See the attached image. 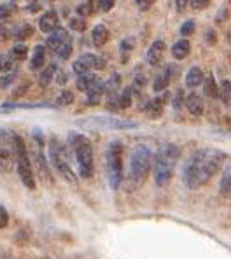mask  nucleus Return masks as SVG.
<instances>
[{
    "label": "nucleus",
    "instance_id": "f257e3e1",
    "mask_svg": "<svg viewBox=\"0 0 231 259\" xmlns=\"http://www.w3.org/2000/svg\"><path fill=\"white\" fill-rule=\"evenodd\" d=\"M226 159H228V156L221 149L205 147V149L195 151L186 161L182 172L184 186L188 189H198L205 186L224 166Z\"/></svg>",
    "mask_w": 231,
    "mask_h": 259
},
{
    "label": "nucleus",
    "instance_id": "f03ea898",
    "mask_svg": "<svg viewBox=\"0 0 231 259\" xmlns=\"http://www.w3.org/2000/svg\"><path fill=\"white\" fill-rule=\"evenodd\" d=\"M179 158H180V149L175 144H163L160 149H158L156 156H154V163H153L154 182H156L158 186L168 184L170 179L173 177V172H175Z\"/></svg>",
    "mask_w": 231,
    "mask_h": 259
},
{
    "label": "nucleus",
    "instance_id": "7ed1b4c3",
    "mask_svg": "<svg viewBox=\"0 0 231 259\" xmlns=\"http://www.w3.org/2000/svg\"><path fill=\"white\" fill-rule=\"evenodd\" d=\"M153 166V152L147 146H137L131 151L130 166H128V188L130 191L138 189L146 182Z\"/></svg>",
    "mask_w": 231,
    "mask_h": 259
},
{
    "label": "nucleus",
    "instance_id": "20e7f679",
    "mask_svg": "<svg viewBox=\"0 0 231 259\" xmlns=\"http://www.w3.org/2000/svg\"><path fill=\"white\" fill-rule=\"evenodd\" d=\"M69 146L77 161L79 175L82 179H91L95 172V159H93V146L84 135L72 132L69 133Z\"/></svg>",
    "mask_w": 231,
    "mask_h": 259
},
{
    "label": "nucleus",
    "instance_id": "39448f33",
    "mask_svg": "<svg viewBox=\"0 0 231 259\" xmlns=\"http://www.w3.org/2000/svg\"><path fill=\"white\" fill-rule=\"evenodd\" d=\"M13 142H14V161H16L18 175H20L25 188L33 191L37 188V181H35V174H33L32 159H30L28 149L25 146V140L20 135L13 133Z\"/></svg>",
    "mask_w": 231,
    "mask_h": 259
},
{
    "label": "nucleus",
    "instance_id": "423d86ee",
    "mask_svg": "<svg viewBox=\"0 0 231 259\" xmlns=\"http://www.w3.org/2000/svg\"><path fill=\"white\" fill-rule=\"evenodd\" d=\"M49 159H51V165L55 166L56 172L62 175L67 182H70V184L77 182V175L74 174V168L70 166L65 144L56 139V137H53L49 140Z\"/></svg>",
    "mask_w": 231,
    "mask_h": 259
},
{
    "label": "nucleus",
    "instance_id": "0eeeda50",
    "mask_svg": "<svg viewBox=\"0 0 231 259\" xmlns=\"http://www.w3.org/2000/svg\"><path fill=\"white\" fill-rule=\"evenodd\" d=\"M105 165H107L109 186L116 191L123 184V146H121V142H112L107 147Z\"/></svg>",
    "mask_w": 231,
    "mask_h": 259
},
{
    "label": "nucleus",
    "instance_id": "6e6552de",
    "mask_svg": "<svg viewBox=\"0 0 231 259\" xmlns=\"http://www.w3.org/2000/svg\"><path fill=\"white\" fill-rule=\"evenodd\" d=\"M48 48L51 49L53 53L60 56L62 60L70 58L72 55V37L69 35L65 28L58 26L51 32V35L48 37Z\"/></svg>",
    "mask_w": 231,
    "mask_h": 259
},
{
    "label": "nucleus",
    "instance_id": "1a4fd4ad",
    "mask_svg": "<svg viewBox=\"0 0 231 259\" xmlns=\"http://www.w3.org/2000/svg\"><path fill=\"white\" fill-rule=\"evenodd\" d=\"M33 140H35V146H33V161H35V168L39 172V177L42 179L46 184H53V175H51V170L48 166V161H46V156H44V142H42V135L40 132L33 130Z\"/></svg>",
    "mask_w": 231,
    "mask_h": 259
},
{
    "label": "nucleus",
    "instance_id": "9d476101",
    "mask_svg": "<svg viewBox=\"0 0 231 259\" xmlns=\"http://www.w3.org/2000/svg\"><path fill=\"white\" fill-rule=\"evenodd\" d=\"M104 67H105V60L100 58V56L89 55V53L79 56L74 62V65H72V68H74V72L77 75L88 74V72H91V70H102Z\"/></svg>",
    "mask_w": 231,
    "mask_h": 259
},
{
    "label": "nucleus",
    "instance_id": "9b49d317",
    "mask_svg": "<svg viewBox=\"0 0 231 259\" xmlns=\"http://www.w3.org/2000/svg\"><path fill=\"white\" fill-rule=\"evenodd\" d=\"M177 75H179V67H175V65H168V67H165L160 74L156 75V79H154L153 82V90L156 91V93H161V91H165L168 84L172 81H175Z\"/></svg>",
    "mask_w": 231,
    "mask_h": 259
},
{
    "label": "nucleus",
    "instance_id": "f8f14e48",
    "mask_svg": "<svg viewBox=\"0 0 231 259\" xmlns=\"http://www.w3.org/2000/svg\"><path fill=\"white\" fill-rule=\"evenodd\" d=\"M14 158V142H13V133L0 126V161L7 163Z\"/></svg>",
    "mask_w": 231,
    "mask_h": 259
},
{
    "label": "nucleus",
    "instance_id": "ddd939ff",
    "mask_svg": "<svg viewBox=\"0 0 231 259\" xmlns=\"http://www.w3.org/2000/svg\"><path fill=\"white\" fill-rule=\"evenodd\" d=\"M165 51H166V44L163 42V40H154V42L151 44V48L147 49V63H149L151 67L161 65Z\"/></svg>",
    "mask_w": 231,
    "mask_h": 259
},
{
    "label": "nucleus",
    "instance_id": "4468645a",
    "mask_svg": "<svg viewBox=\"0 0 231 259\" xmlns=\"http://www.w3.org/2000/svg\"><path fill=\"white\" fill-rule=\"evenodd\" d=\"M184 105L193 116H202L205 104H203V98L198 93H189L188 97H184Z\"/></svg>",
    "mask_w": 231,
    "mask_h": 259
},
{
    "label": "nucleus",
    "instance_id": "2eb2a0df",
    "mask_svg": "<svg viewBox=\"0 0 231 259\" xmlns=\"http://www.w3.org/2000/svg\"><path fill=\"white\" fill-rule=\"evenodd\" d=\"M39 26H40V30L46 33H51L55 28H58V14H56V11H48V13H44L39 20Z\"/></svg>",
    "mask_w": 231,
    "mask_h": 259
},
{
    "label": "nucleus",
    "instance_id": "dca6fc26",
    "mask_svg": "<svg viewBox=\"0 0 231 259\" xmlns=\"http://www.w3.org/2000/svg\"><path fill=\"white\" fill-rule=\"evenodd\" d=\"M168 97H170V95L165 93V95H161V97L151 100L149 104L146 105L147 114H149L151 117H160L163 114V109H165V104H166V100H168Z\"/></svg>",
    "mask_w": 231,
    "mask_h": 259
},
{
    "label": "nucleus",
    "instance_id": "f3484780",
    "mask_svg": "<svg viewBox=\"0 0 231 259\" xmlns=\"http://www.w3.org/2000/svg\"><path fill=\"white\" fill-rule=\"evenodd\" d=\"M203 77H205V74H203L202 68H200V67H191L188 70V74H186V86H188L189 90H193V88H198L203 82Z\"/></svg>",
    "mask_w": 231,
    "mask_h": 259
},
{
    "label": "nucleus",
    "instance_id": "a211bd4d",
    "mask_svg": "<svg viewBox=\"0 0 231 259\" xmlns=\"http://www.w3.org/2000/svg\"><path fill=\"white\" fill-rule=\"evenodd\" d=\"M191 53V42L188 39H180L172 46V56L175 60H184Z\"/></svg>",
    "mask_w": 231,
    "mask_h": 259
},
{
    "label": "nucleus",
    "instance_id": "6ab92c4d",
    "mask_svg": "<svg viewBox=\"0 0 231 259\" xmlns=\"http://www.w3.org/2000/svg\"><path fill=\"white\" fill-rule=\"evenodd\" d=\"M97 123H100L102 126L107 128H116V130H128V128H137L135 123H130V121H121V119H105V117H97Z\"/></svg>",
    "mask_w": 231,
    "mask_h": 259
},
{
    "label": "nucleus",
    "instance_id": "aec40b11",
    "mask_svg": "<svg viewBox=\"0 0 231 259\" xmlns=\"http://www.w3.org/2000/svg\"><path fill=\"white\" fill-rule=\"evenodd\" d=\"M109 30L105 28L104 25H97L93 28V32H91V40H93V44L97 46V48H102L105 42L109 40Z\"/></svg>",
    "mask_w": 231,
    "mask_h": 259
},
{
    "label": "nucleus",
    "instance_id": "412c9836",
    "mask_svg": "<svg viewBox=\"0 0 231 259\" xmlns=\"http://www.w3.org/2000/svg\"><path fill=\"white\" fill-rule=\"evenodd\" d=\"M202 84H203V93H205L208 98H217L219 97V84L215 82V79L212 74H208L203 77Z\"/></svg>",
    "mask_w": 231,
    "mask_h": 259
},
{
    "label": "nucleus",
    "instance_id": "4be33fe9",
    "mask_svg": "<svg viewBox=\"0 0 231 259\" xmlns=\"http://www.w3.org/2000/svg\"><path fill=\"white\" fill-rule=\"evenodd\" d=\"M105 93V86L102 81H98L97 84H95L93 88H89L88 91H86V95H88V104L89 105H97L98 102L102 100V97H104Z\"/></svg>",
    "mask_w": 231,
    "mask_h": 259
},
{
    "label": "nucleus",
    "instance_id": "5701e85b",
    "mask_svg": "<svg viewBox=\"0 0 231 259\" xmlns=\"http://www.w3.org/2000/svg\"><path fill=\"white\" fill-rule=\"evenodd\" d=\"M98 81H100V79H98L97 75L91 74V72H88V74L79 75L75 86H77V90H81V91H84V93H86V91H88L89 88H93Z\"/></svg>",
    "mask_w": 231,
    "mask_h": 259
},
{
    "label": "nucleus",
    "instance_id": "b1692460",
    "mask_svg": "<svg viewBox=\"0 0 231 259\" xmlns=\"http://www.w3.org/2000/svg\"><path fill=\"white\" fill-rule=\"evenodd\" d=\"M44 62H46V48H44V46H35L32 60H30V68H32V70H37V68L42 67Z\"/></svg>",
    "mask_w": 231,
    "mask_h": 259
},
{
    "label": "nucleus",
    "instance_id": "393cba45",
    "mask_svg": "<svg viewBox=\"0 0 231 259\" xmlns=\"http://www.w3.org/2000/svg\"><path fill=\"white\" fill-rule=\"evenodd\" d=\"M56 70H58V67H56L55 63L48 65V67L44 68V70H42V74L39 75V84H40V88H48L49 84H51V82H53V79H55Z\"/></svg>",
    "mask_w": 231,
    "mask_h": 259
},
{
    "label": "nucleus",
    "instance_id": "a878e982",
    "mask_svg": "<svg viewBox=\"0 0 231 259\" xmlns=\"http://www.w3.org/2000/svg\"><path fill=\"white\" fill-rule=\"evenodd\" d=\"M219 189L224 196H231V163L224 168L221 177V184H219Z\"/></svg>",
    "mask_w": 231,
    "mask_h": 259
},
{
    "label": "nucleus",
    "instance_id": "bb28decb",
    "mask_svg": "<svg viewBox=\"0 0 231 259\" xmlns=\"http://www.w3.org/2000/svg\"><path fill=\"white\" fill-rule=\"evenodd\" d=\"M117 105L119 109H128L131 105V88H124L121 95L117 97Z\"/></svg>",
    "mask_w": 231,
    "mask_h": 259
},
{
    "label": "nucleus",
    "instance_id": "cd10ccee",
    "mask_svg": "<svg viewBox=\"0 0 231 259\" xmlns=\"http://www.w3.org/2000/svg\"><path fill=\"white\" fill-rule=\"evenodd\" d=\"M26 55H28V48H26V44H16L13 48V51H11V56L14 58V62H21V60H25Z\"/></svg>",
    "mask_w": 231,
    "mask_h": 259
},
{
    "label": "nucleus",
    "instance_id": "c85d7f7f",
    "mask_svg": "<svg viewBox=\"0 0 231 259\" xmlns=\"http://www.w3.org/2000/svg\"><path fill=\"white\" fill-rule=\"evenodd\" d=\"M219 98H221L224 104H229L231 100V82L226 79V81L221 82V86H219Z\"/></svg>",
    "mask_w": 231,
    "mask_h": 259
},
{
    "label": "nucleus",
    "instance_id": "c756f323",
    "mask_svg": "<svg viewBox=\"0 0 231 259\" xmlns=\"http://www.w3.org/2000/svg\"><path fill=\"white\" fill-rule=\"evenodd\" d=\"M0 70H2V72L16 70V63H14L13 56H11V55H2V56H0Z\"/></svg>",
    "mask_w": 231,
    "mask_h": 259
},
{
    "label": "nucleus",
    "instance_id": "7c9ffc66",
    "mask_svg": "<svg viewBox=\"0 0 231 259\" xmlns=\"http://www.w3.org/2000/svg\"><path fill=\"white\" fill-rule=\"evenodd\" d=\"M13 35L16 37L18 40H25V39H28V37L33 35V28L30 25H23V26H20Z\"/></svg>",
    "mask_w": 231,
    "mask_h": 259
},
{
    "label": "nucleus",
    "instance_id": "2f4dec72",
    "mask_svg": "<svg viewBox=\"0 0 231 259\" xmlns=\"http://www.w3.org/2000/svg\"><path fill=\"white\" fill-rule=\"evenodd\" d=\"M69 25H70V28L72 30H75V32H84L86 30V21H84V18H70V21H69Z\"/></svg>",
    "mask_w": 231,
    "mask_h": 259
},
{
    "label": "nucleus",
    "instance_id": "473e14b6",
    "mask_svg": "<svg viewBox=\"0 0 231 259\" xmlns=\"http://www.w3.org/2000/svg\"><path fill=\"white\" fill-rule=\"evenodd\" d=\"M14 79H16V70L6 72V74L2 75V79H0V88H4V90L9 88L14 82Z\"/></svg>",
    "mask_w": 231,
    "mask_h": 259
},
{
    "label": "nucleus",
    "instance_id": "72a5a7b5",
    "mask_svg": "<svg viewBox=\"0 0 231 259\" xmlns=\"http://www.w3.org/2000/svg\"><path fill=\"white\" fill-rule=\"evenodd\" d=\"M195 28H196L195 21H193V20H188L182 26H180V35H184V37L193 35V33H195Z\"/></svg>",
    "mask_w": 231,
    "mask_h": 259
},
{
    "label": "nucleus",
    "instance_id": "f704fd0d",
    "mask_svg": "<svg viewBox=\"0 0 231 259\" xmlns=\"http://www.w3.org/2000/svg\"><path fill=\"white\" fill-rule=\"evenodd\" d=\"M93 13V6H91V2H84V4H81V6H77V14L81 18H86V16H89V14Z\"/></svg>",
    "mask_w": 231,
    "mask_h": 259
},
{
    "label": "nucleus",
    "instance_id": "c9c22d12",
    "mask_svg": "<svg viewBox=\"0 0 231 259\" xmlns=\"http://www.w3.org/2000/svg\"><path fill=\"white\" fill-rule=\"evenodd\" d=\"M72 102H74V93L69 90H65L62 95H60V98H58V105H70Z\"/></svg>",
    "mask_w": 231,
    "mask_h": 259
},
{
    "label": "nucleus",
    "instance_id": "e433bc0d",
    "mask_svg": "<svg viewBox=\"0 0 231 259\" xmlns=\"http://www.w3.org/2000/svg\"><path fill=\"white\" fill-rule=\"evenodd\" d=\"M189 4L195 11H205L210 6V0H189Z\"/></svg>",
    "mask_w": 231,
    "mask_h": 259
},
{
    "label": "nucleus",
    "instance_id": "4c0bfd02",
    "mask_svg": "<svg viewBox=\"0 0 231 259\" xmlns=\"http://www.w3.org/2000/svg\"><path fill=\"white\" fill-rule=\"evenodd\" d=\"M7 224H9V212L6 210V207L0 205V230L7 228Z\"/></svg>",
    "mask_w": 231,
    "mask_h": 259
},
{
    "label": "nucleus",
    "instance_id": "58836bf2",
    "mask_svg": "<svg viewBox=\"0 0 231 259\" xmlns=\"http://www.w3.org/2000/svg\"><path fill=\"white\" fill-rule=\"evenodd\" d=\"M182 90H177L175 91V97H173V107H175L177 110H179L180 107L184 105V97H182Z\"/></svg>",
    "mask_w": 231,
    "mask_h": 259
},
{
    "label": "nucleus",
    "instance_id": "ea45409f",
    "mask_svg": "<svg viewBox=\"0 0 231 259\" xmlns=\"http://www.w3.org/2000/svg\"><path fill=\"white\" fill-rule=\"evenodd\" d=\"M116 0H98V7H100L104 13H109V11L114 7Z\"/></svg>",
    "mask_w": 231,
    "mask_h": 259
},
{
    "label": "nucleus",
    "instance_id": "a19ab883",
    "mask_svg": "<svg viewBox=\"0 0 231 259\" xmlns=\"http://www.w3.org/2000/svg\"><path fill=\"white\" fill-rule=\"evenodd\" d=\"M11 37H13L11 30L7 28V26H4L2 23H0V42H6V40H9Z\"/></svg>",
    "mask_w": 231,
    "mask_h": 259
},
{
    "label": "nucleus",
    "instance_id": "79ce46f5",
    "mask_svg": "<svg viewBox=\"0 0 231 259\" xmlns=\"http://www.w3.org/2000/svg\"><path fill=\"white\" fill-rule=\"evenodd\" d=\"M11 14V6L9 4H4V6H0V21L7 20Z\"/></svg>",
    "mask_w": 231,
    "mask_h": 259
},
{
    "label": "nucleus",
    "instance_id": "37998d69",
    "mask_svg": "<svg viewBox=\"0 0 231 259\" xmlns=\"http://www.w3.org/2000/svg\"><path fill=\"white\" fill-rule=\"evenodd\" d=\"M154 2H156V0H135L137 7H138V9H142V11H146V9H149L151 6H154Z\"/></svg>",
    "mask_w": 231,
    "mask_h": 259
},
{
    "label": "nucleus",
    "instance_id": "c03bdc74",
    "mask_svg": "<svg viewBox=\"0 0 231 259\" xmlns=\"http://www.w3.org/2000/svg\"><path fill=\"white\" fill-rule=\"evenodd\" d=\"M56 82L58 84H65L67 81H69V75L65 74V72H62V70H56Z\"/></svg>",
    "mask_w": 231,
    "mask_h": 259
},
{
    "label": "nucleus",
    "instance_id": "a18cd8bd",
    "mask_svg": "<svg viewBox=\"0 0 231 259\" xmlns=\"http://www.w3.org/2000/svg\"><path fill=\"white\" fill-rule=\"evenodd\" d=\"M133 49V39H126L121 42V51H131Z\"/></svg>",
    "mask_w": 231,
    "mask_h": 259
},
{
    "label": "nucleus",
    "instance_id": "49530a36",
    "mask_svg": "<svg viewBox=\"0 0 231 259\" xmlns=\"http://www.w3.org/2000/svg\"><path fill=\"white\" fill-rule=\"evenodd\" d=\"M175 4H177V9L182 13V11L188 7V4H189V0H175Z\"/></svg>",
    "mask_w": 231,
    "mask_h": 259
},
{
    "label": "nucleus",
    "instance_id": "de8ad7c7",
    "mask_svg": "<svg viewBox=\"0 0 231 259\" xmlns=\"http://www.w3.org/2000/svg\"><path fill=\"white\" fill-rule=\"evenodd\" d=\"M26 90H28V84H21L16 91H14V97H21L23 93H26Z\"/></svg>",
    "mask_w": 231,
    "mask_h": 259
},
{
    "label": "nucleus",
    "instance_id": "09e8293b",
    "mask_svg": "<svg viewBox=\"0 0 231 259\" xmlns=\"http://www.w3.org/2000/svg\"><path fill=\"white\" fill-rule=\"evenodd\" d=\"M86 2H91V0H86Z\"/></svg>",
    "mask_w": 231,
    "mask_h": 259
},
{
    "label": "nucleus",
    "instance_id": "8fccbe9b",
    "mask_svg": "<svg viewBox=\"0 0 231 259\" xmlns=\"http://www.w3.org/2000/svg\"><path fill=\"white\" fill-rule=\"evenodd\" d=\"M229 107H231V100H229Z\"/></svg>",
    "mask_w": 231,
    "mask_h": 259
}]
</instances>
